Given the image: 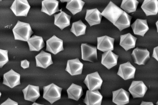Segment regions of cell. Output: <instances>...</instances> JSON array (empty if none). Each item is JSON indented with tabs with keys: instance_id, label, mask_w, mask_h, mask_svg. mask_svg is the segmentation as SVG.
Instances as JSON below:
<instances>
[{
	"instance_id": "obj_1",
	"label": "cell",
	"mask_w": 158,
	"mask_h": 105,
	"mask_svg": "<svg viewBox=\"0 0 158 105\" xmlns=\"http://www.w3.org/2000/svg\"><path fill=\"white\" fill-rule=\"evenodd\" d=\"M14 39L27 41L33 33L29 24L18 21L12 29Z\"/></svg>"
},
{
	"instance_id": "obj_2",
	"label": "cell",
	"mask_w": 158,
	"mask_h": 105,
	"mask_svg": "<svg viewBox=\"0 0 158 105\" xmlns=\"http://www.w3.org/2000/svg\"><path fill=\"white\" fill-rule=\"evenodd\" d=\"M43 98L51 104L60 99L62 88L54 83L43 87Z\"/></svg>"
},
{
	"instance_id": "obj_3",
	"label": "cell",
	"mask_w": 158,
	"mask_h": 105,
	"mask_svg": "<svg viewBox=\"0 0 158 105\" xmlns=\"http://www.w3.org/2000/svg\"><path fill=\"white\" fill-rule=\"evenodd\" d=\"M124 11L121 8L110 1L101 12V14L114 24Z\"/></svg>"
},
{
	"instance_id": "obj_4",
	"label": "cell",
	"mask_w": 158,
	"mask_h": 105,
	"mask_svg": "<svg viewBox=\"0 0 158 105\" xmlns=\"http://www.w3.org/2000/svg\"><path fill=\"white\" fill-rule=\"evenodd\" d=\"M83 82L89 90L94 91L101 89L103 80L98 72H95L87 74Z\"/></svg>"
},
{
	"instance_id": "obj_5",
	"label": "cell",
	"mask_w": 158,
	"mask_h": 105,
	"mask_svg": "<svg viewBox=\"0 0 158 105\" xmlns=\"http://www.w3.org/2000/svg\"><path fill=\"white\" fill-rule=\"evenodd\" d=\"M30 7L27 0H15L10 8L16 16L27 17Z\"/></svg>"
},
{
	"instance_id": "obj_6",
	"label": "cell",
	"mask_w": 158,
	"mask_h": 105,
	"mask_svg": "<svg viewBox=\"0 0 158 105\" xmlns=\"http://www.w3.org/2000/svg\"><path fill=\"white\" fill-rule=\"evenodd\" d=\"M81 49L82 60L92 62H94L97 61V47L87 43H82Z\"/></svg>"
},
{
	"instance_id": "obj_7",
	"label": "cell",
	"mask_w": 158,
	"mask_h": 105,
	"mask_svg": "<svg viewBox=\"0 0 158 105\" xmlns=\"http://www.w3.org/2000/svg\"><path fill=\"white\" fill-rule=\"evenodd\" d=\"M136 68L129 61L120 64L117 74L124 80L134 79Z\"/></svg>"
},
{
	"instance_id": "obj_8",
	"label": "cell",
	"mask_w": 158,
	"mask_h": 105,
	"mask_svg": "<svg viewBox=\"0 0 158 105\" xmlns=\"http://www.w3.org/2000/svg\"><path fill=\"white\" fill-rule=\"evenodd\" d=\"M2 84L10 88L20 85V74L11 69L4 74Z\"/></svg>"
},
{
	"instance_id": "obj_9",
	"label": "cell",
	"mask_w": 158,
	"mask_h": 105,
	"mask_svg": "<svg viewBox=\"0 0 158 105\" xmlns=\"http://www.w3.org/2000/svg\"><path fill=\"white\" fill-rule=\"evenodd\" d=\"M148 89L142 81H133L129 88V91L133 98L144 96Z\"/></svg>"
},
{
	"instance_id": "obj_10",
	"label": "cell",
	"mask_w": 158,
	"mask_h": 105,
	"mask_svg": "<svg viewBox=\"0 0 158 105\" xmlns=\"http://www.w3.org/2000/svg\"><path fill=\"white\" fill-rule=\"evenodd\" d=\"M46 50L54 55L64 50L63 41L53 35L46 41Z\"/></svg>"
},
{
	"instance_id": "obj_11",
	"label": "cell",
	"mask_w": 158,
	"mask_h": 105,
	"mask_svg": "<svg viewBox=\"0 0 158 105\" xmlns=\"http://www.w3.org/2000/svg\"><path fill=\"white\" fill-rule=\"evenodd\" d=\"M134 63L139 65H144L150 58V52L147 49L137 47L131 54Z\"/></svg>"
},
{
	"instance_id": "obj_12",
	"label": "cell",
	"mask_w": 158,
	"mask_h": 105,
	"mask_svg": "<svg viewBox=\"0 0 158 105\" xmlns=\"http://www.w3.org/2000/svg\"><path fill=\"white\" fill-rule=\"evenodd\" d=\"M115 39L107 35L97 37V49L104 52L114 49Z\"/></svg>"
},
{
	"instance_id": "obj_13",
	"label": "cell",
	"mask_w": 158,
	"mask_h": 105,
	"mask_svg": "<svg viewBox=\"0 0 158 105\" xmlns=\"http://www.w3.org/2000/svg\"><path fill=\"white\" fill-rule=\"evenodd\" d=\"M130 93L121 88L112 91V102L117 105H125L129 102Z\"/></svg>"
},
{
	"instance_id": "obj_14",
	"label": "cell",
	"mask_w": 158,
	"mask_h": 105,
	"mask_svg": "<svg viewBox=\"0 0 158 105\" xmlns=\"http://www.w3.org/2000/svg\"><path fill=\"white\" fill-rule=\"evenodd\" d=\"M83 64L78 58L69 60L67 61L65 70L71 76L82 74Z\"/></svg>"
},
{
	"instance_id": "obj_15",
	"label": "cell",
	"mask_w": 158,
	"mask_h": 105,
	"mask_svg": "<svg viewBox=\"0 0 158 105\" xmlns=\"http://www.w3.org/2000/svg\"><path fill=\"white\" fill-rule=\"evenodd\" d=\"M24 99L32 102H35L40 97L39 86L28 84L22 90Z\"/></svg>"
},
{
	"instance_id": "obj_16",
	"label": "cell",
	"mask_w": 158,
	"mask_h": 105,
	"mask_svg": "<svg viewBox=\"0 0 158 105\" xmlns=\"http://www.w3.org/2000/svg\"><path fill=\"white\" fill-rule=\"evenodd\" d=\"M118 56L112 51H109L102 54L101 64L108 69L116 66L117 64Z\"/></svg>"
},
{
	"instance_id": "obj_17",
	"label": "cell",
	"mask_w": 158,
	"mask_h": 105,
	"mask_svg": "<svg viewBox=\"0 0 158 105\" xmlns=\"http://www.w3.org/2000/svg\"><path fill=\"white\" fill-rule=\"evenodd\" d=\"M103 96L98 90L86 91L84 100L86 105H101Z\"/></svg>"
},
{
	"instance_id": "obj_18",
	"label": "cell",
	"mask_w": 158,
	"mask_h": 105,
	"mask_svg": "<svg viewBox=\"0 0 158 105\" xmlns=\"http://www.w3.org/2000/svg\"><path fill=\"white\" fill-rule=\"evenodd\" d=\"M102 17L101 13L96 8L87 9L85 19L92 26L100 24Z\"/></svg>"
},
{
	"instance_id": "obj_19",
	"label": "cell",
	"mask_w": 158,
	"mask_h": 105,
	"mask_svg": "<svg viewBox=\"0 0 158 105\" xmlns=\"http://www.w3.org/2000/svg\"><path fill=\"white\" fill-rule=\"evenodd\" d=\"M135 35L144 37L149 29L147 19H137L131 25Z\"/></svg>"
},
{
	"instance_id": "obj_20",
	"label": "cell",
	"mask_w": 158,
	"mask_h": 105,
	"mask_svg": "<svg viewBox=\"0 0 158 105\" xmlns=\"http://www.w3.org/2000/svg\"><path fill=\"white\" fill-rule=\"evenodd\" d=\"M36 66L44 68H46L53 64L51 54L43 50L35 56Z\"/></svg>"
},
{
	"instance_id": "obj_21",
	"label": "cell",
	"mask_w": 158,
	"mask_h": 105,
	"mask_svg": "<svg viewBox=\"0 0 158 105\" xmlns=\"http://www.w3.org/2000/svg\"><path fill=\"white\" fill-rule=\"evenodd\" d=\"M141 8L147 16L156 15L158 13V0H144Z\"/></svg>"
},
{
	"instance_id": "obj_22",
	"label": "cell",
	"mask_w": 158,
	"mask_h": 105,
	"mask_svg": "<svg viewBox=\"0 0 158 105\" xmlns=\"http://www.w3.org/2000/svg\"><path fill=\"white\" fill-rule=\"evenodd\" d=\"M59 10V2L58 1L44 0L42 2L41 12L51 16Z\"/></svg>"
},
{
	"instance_id": "obj_23",
	"label": "cell",
	"mask_w": 158,
	"mask_h": 105,
	"mask_svg": "<svg viewBox=\"0 0 158 105\" xmlns=\"http://www.w3.org/2000/svg\"><path fill=\"white\" fill-rule=\"evenodd\" d=\"M137 38L130 33L120 36L119 45L124 50L127 51L135 47Z\"/></svg>"
},
{
	"instance_id": "obj_24",
	"label": "cell",
	"mask_w": 158,
	"mask_h": 105,
	"mask_svg": "<svg viewBox=\"0 0 158 105\" xmlns=\"http://www.w3.org/2000/svg\"><path fill=\"white\" fill-rule=\"evenodd\" d=\"M54 24L61 30L70 25L71 16L64 11L55 14Z\"/></svg>"
},
{
	"instance_id": "obj_25",
	"label": "cell",
	"mask_w": 158,
	"mask_h": 105,
	"mask_svg": "<svg viewBox=\"0 0 158 105\" xmlns=\"http://www.w3.org/2000/svg\"><path fill=\"white\" fill-rule=\"evenodd\" d=\"M27 42L31 51H39L45 45L43 38L35 35L31 37Z\"/></svg>"
},
{
	"instance_id": "obj_26",
	"label": "cell",
	"mask_w": 158,
	"mask_h": 105,
	"mask_svg": "<svg viewBox=\"0 0 158 105\" xmlns=\"http://www.w3.org/2000/svg\"><path fill=\"white\" fill-rule=\"evenodd\" d=\"M68 98L78 101L83 95L81 86L72 83L67 90Z\"/></svg>"
},
{
	"instance_id": "obj_27",
	"label": "cell",
	"mask_w": 158,
	"mask_h": 105,
	"mask_svg": "<svg viewBox=\"0 0 158 105\" xmlns=\"http://www.w3.org/2000/svg\"><path fill=\"white\" fill-rule=\"evenodd\" d=\"M132 18V16L124 11L117 21L113 25L120 31H121L130 26Z\"/></svg>"
},
{
	"instance_id": "obj_28",
	"label": "cell",
	"mask_w": 158,
	"mask_h": 105,
	"mask_svg": "<svg viewBox=\"0 0 158 105\" xmlns=\"http://www.w3.org/2000/svg\"><path fill=\"white\" fill-rule=\"evenodd\" d=\"M85 4L81 0H70L67 2L66 8L75 15L82 10Z\"/></svg>"
},
{
	"instance_id": "obj_29",
	"label": "cell",
	"mask_w": 158,
	"mask_h": 105,
	"mask_svg": "<svg viewBox=\"0 0 158 105\" xmlns=\"http://www.w3.org/2000/svg\"><path fill=\"white\" fill-rule=\"evenodd\" d=\"M86 28V25L80 20L72 23L70 31L78 37L85 34Z\"/></svg>"
},
{
	"instance_id": "obj_30",
	"label": "cell",
	"mask_w": 158,
	"mask_h": 105,
	"mask_svg": "<svg viewBox=\"0 0 158 105\" xmlns=\"http://www.w3.org/2000/svg\"><path fill=\"white\" fill-rule=\"evenodd\" d=\"M139 3L136 0H123L120 7L126 13L129 14L136 10Z\"/></svg>"
},
{
	"instance_id": "obj_31",
	"label": "cell",
	"mask_w": 158,
	"mask_h": 105,
	"mask_svg": "<svg viewBox=\"0 0 158 105\" xmlns=\"http://www.w3.org/2000/svg\"><path fill=\"white\" fill-rule=\"evenodd\" d=\"M8 51L0 49V68H2L9 61Z\"/></svg>"
},
{
	"instance_id": "obj_32",
	"label": "cell",
	"mask_w": 158,
	"mask_h": 105,
	"mask_svg": "<svg viewBox=\"0 0 158 105\" xmlns=\"http://www.w3.org/2000/svg\"><path fill=\"white\" fill-rule=\"evenodd\" d=\"M1 105H18V104L17 102L8 98L2 103Z\"/></svg>"
},
{
	"instance_id": "obj_33",
	"label": "cell",
	"mask_w": 158,
	"mask_h": 105,
	"mask_svg": "<svg viewBox=\"0 0 158 105\" xmlns=\"http://www.w3.org/2000/svg\"><path fill=\"white\" fill-rule=\"evenodd\" d=\"M30 62L27 60H24L21 61V66L24 69L29 67Z\"/></svg>"
},
{
	"instance_id": "obj_34",
	"label": "cell",
	"mask_w": 158,
	"mask_h": 105,
	"mask_svg": "<svg viewBox=\"0 0 158 105\" xmlns=\"http://www.w3.org/2000/svg\"><path fill=\"white\" fill-rule=\"evenodd\" d=\"M152 56L158 61V46L154 48Z\"/></svg>"
},
{
	"instance_id": "obj_35",
	"label": "cell",
	"mask_w": 158,
	"mask_h": 105,
	"mask_svg": "<svg viewBox=\"0 0 158 105\" xmlns=\"http://www.w3.org/2000/svg\"><path fill=\"white\" fill-rule=\"evenodd\" d=\"M140 105H154L152 102L142 101Z\"/></svg>"
},
{
	"instance_id": "obj_36",
	"label": "cell",
	"mask_w": 158,
	"mask_h": 105,
	"mask_svg": "<svg viewBox=\"0 0 158 105\" xmlns=\"http://www.w3.org/2000/svg\"><path fill=\"white\" fill-rule=\"evenodd\" d=\"M70 0H60V1L64 3L65 2H68L70 1Z\"/></svg>"
},
{
	"instance_id": "obj_37",
	"label": "cell",
	"mask_w": 158,
	"mask_h": 105,
	"mask_svg": "<svg viewBox=\"0 0 158 105\" xmlns=\"http://www.w3.org/2000/svg\"><path fill=\"white\" fill-rule=\"evenodd\" d=\"M156 26L157 28V32L158 33V20L157 21L156 23Z\"/></svg>"
},
{
	"instance_id": "obj_38",
	"label": "cell",
	"mask_w": 158,
	"mask_h": 105,
	"mask_svg": "<svg viewBox=\"0 0 158 105\" xmlns=\"http://www.w3.org/2000/svg\"><path fill=\"white\" fill-rule=\"evenodd\" d=\"M31 105H44L43 104H40V103H37L34 102Z\"/></svg>"
},
{
	"instance_id": "obj_39",
	"label": "cell",
	"mask_w": 158,
	"mask_h": 105,
	"mask_svg": "<svg viewBox=\"0 0 158 105\" xmlns=\"http://www.w3.org/2000/svg\"><path fill=\"white\" fill-rule=\"evenodd\" d=\"M156 105H158V100L157 101V102L156 103Z\"/></svg>"
},
{
	"instance_id": "obj_40",
	"label": "cell",
	"mask_w": 158,
	"mask_h": 105,
	"mask_svg": "<svg viewBox=\"0 0 158 105\" xmlns=\"http://www.w3.org/2000/svg\"><path fill=\"white\" fill-rule=\"evenodd\" d=\"M0 96L1 97V94H1V92H0Z\"/></svg>"
},
{
	"instance_id": "obj_41",
	"label": "cell",
	"mask_w": 158,
	"mask_h": 105,
	"mask_svg": "<svg viewBox=\"0 0 158 105\" xmlns=\"http://www.w3.org/2000/svg\"></svg>"
}]
</instances>
